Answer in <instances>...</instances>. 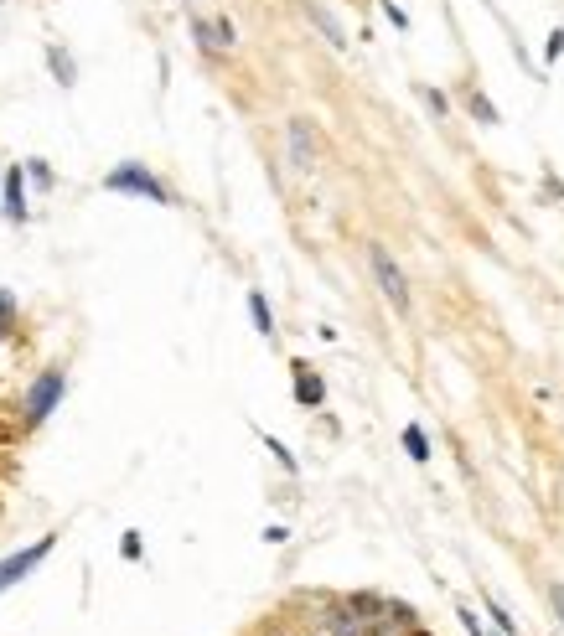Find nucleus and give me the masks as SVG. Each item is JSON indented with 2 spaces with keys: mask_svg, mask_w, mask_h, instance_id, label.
Listing matches in <instances>:
<instances>
[{
  "mask_svg": "<svg viewBox=\"0 0 564 636\" xmlns=\"http://www.w3.org/2000/svg\"><path fill=\"white\" fill-rule=\"evenodd\" d=\"M368 264H373V280H378L383 300H389L394 311H409V280H404V269L394 264V254L383 249V244H373L368 249Z\"/></svg>",
  "mask_w": 564,
  "mask_h": 636,
  "instance_id": "obj_1",
  "label": "nucleus"
},
{
  "mask_svg": "<svg viewBox=\"0 0 564 636\" xmlns=\"http://www.w3.org/2000/svg\"><path fill=\"white\" fill-rule=\"evenodd\" d=\"M104 187H109V192H130V197H151V202H171V192H166L145 166H135V161L114 166V171L104 176Z\"/></svg>",
  "mask_w": 564,
  "mask_h": 636,
  "instance_id": "obj_2",
  "label": "nucleus"
},
{
  "mask_svg": "<svg viewBox=\"0 0 564 636\" xmlns=\"http://www.w3.org/2000/svg\"><path fill=\"white\" fill-rule=\"evenodd\" d=\"M68 393V378H63V368H47L37 383H32V393H26V424H42L52 409H57V399H63Z\"/></svg>",
  "mask_w": 564,
  "mask_h": 636,
  "instance_id": "obj_3",
  "label": "nucleus"
},
{
  "mask_svg": "<svg viewBox=\"0 0 564 636\" xmlns=\"http://www.w3.org/2000/svg\"><path fill=\"white\" fill-rule=\"evenodd\" d=\"M52 543H57V538L47 533V538H37V543H32V549H21V554H11L6 564H0V590H11V585H21L26 574H32V569H37V564H42V559L52 554Z\"/></svg>",
  "mask_w": 564,
  "mask_h": 636,
  "instance_id": "obj_4",
  "label": "nucleus"
},
{
  "mask_svg": "<svg viewBox=\"0 0 564 636\" xmlns=\"http://www.w3.org/2000/svg\"><path fill=\"white\" fill-rule=\"evenodd\" d=\"M285 140H290V166H295V171H311V161H316V140H311V125H306V119H290Z\"/></svg>",
  "mask_w": 564,
  "mask_h": 636,
  "instance_id": "obj_5",
  "label": "nucleus"
},
{
  "mask_svg": "<svg viewBox=\"0 0 564 636\" xmlns=\"http://www.w3.org/2000/svg\"><path fill=\"white\" fill-rule=\"evenodd\" d=\"M301 11H306V21H311V26H316V32H321L326 42H332V47H347V32L337 26V16L326 11L321 0H301Z\"/></svg>",
  "mask_w": 564,
  "mask_h": 636,
  "instance_id": "obj_6",
  "label": "nucleus"
},
{
  "mask_svg": "<svg viewBox=\"0 0 564 636\" xmlns=\"http://www.w3.org/2000/svg\"><path fill=\"white\" fill-rule=\"evenodd\" d=\"M6 218L11 223H26V187H21V166L6 171Z\"/></svg>",
  "mask_w": 564,
  "mask_h": 636,
  "instance_id": "obj_7",
  "label": "nucleus"
},
{
  "mask_svg": "<svg viewBox=\"0 0 564 636\" xmlns=\"http://www.w3.org/2000/svg\"><path fill=\"white\" fill-rule=\"evenodd\" d=\"M47 68L57 73V83H63V88H73V83H78V63H73V57H68L63 47H57V42L47 47Z\"/></svg>",
  "mask_w": 564,
  "mask_h": 636,
  "instance_id": "obj_8",
  "label": "nucleus"
},
{
  "mask_svg": "<svg viewBox=\"0 0 564 636\" xmlns=\"http://www.w3.org/2000/svg\"><path fill=\"white\" fill-rule=\"evenodd\" d=\"M295 399H301V404H311V409L326 399V388H321V378H316L311 368H295Z\"/></svg>",
  "mask_w": 564,
  "mask_h": 636,
  "instance_id": "obj_9",
  "label": "nucleus"
},
{
  "mask_svg": "<svg viewBox=\"0 0 564 636\" xmlns=\"http://www.w3.org/2000/svg\"><path fill=\"white\" fill-rule=\"evenodd\" d=\"M249 316L259 326V337H275V316H270V300H264L259 290H249Z\"/></svg>",
  "mask_w": 564,
  "mask_h": 636,
  "instance_id": "obj_10",
  "label": "nucleus"
},
{
  "mask_svg": "<svg viewBox=\"0 0 564 636\" xmlns=\"http://www.w3.org/2000/svg\"><path fill=\"white\" fill-rule=\"evenodd\" d=\"M404 450H409L414 461H430V440H425L420 424H409V430H404Z\"/></svg>",
  "mask_w": 564,
  "mask_h": 636,
  "instance_id": "obj_11",
  "label": "nucleus"
},
{
  "mask_svg": "<svg viewBox=\"0 0 564 636\" xmlns=\"http://www.w3.org/2000/svg\"><path fill=\"white\" fill-rule=\"evenodd\" d=\"M192 37H197V42H202V52H218V32H213V26H207V21H202V16H197V21H192Z\"/></svg>",
  "mask_w": 564,
  "mask_h": 636,
  "instance_id": "obj_12",
  "label": "nucleus"
},
{
  "mask_svg": "<svg viewBox=\"0 0 564 636\" xmlns=\"http://www.w3.org/2000/svg\"><path fill=\"white\" fill-rule=\"evenodd\" d=\"M11 321H16V295H11V290H0V337L11 331Z\"/></svg>",
  "mask_w": 564,
  "mask_h": 636,
  "instance_id": "obj_13",
  "label": "nucleus"
},
{
  "mask_svg": "<svg viewBox=\"0 0 564 636\" xmlns=\"http://www.w3.org/2000/svg\"><path fill=\"white\" fill-rule=\"evenodd\" d=\"M471 114H477L482 125H497V109H492V99H487V94H471Z\"/></svg>",
  "mask_w": 564,
  "mask_h": 636,
  "instance_id": "obj_14",
  "label": "nucleus"
},
{
  "mask_svg": "<svg viewBox=\"0 0 564 636\" xmlns=\"http://www.w3.org/2000/svg\"><path fill=\"white\" fill-rule=\"evenodd\" d=\"M487 616L497 621V631H502V636H513V631H518V621H508V611H502L497 600H487Z\"/></svg>",
  "mask_w": 564,
  "mask_h": 636,
  "instance_id": "obj_15",
  "label": "nucleus"
},
{
  "mask_svg": "<svg viewBox=\"0 0 564 636\" xmlns=\"http://www.w3.org/2000/svg\"><path fill=\"white\" fill-rule=\"evenodd\" d=\"M213 32H218V47H233V42H239V32H233V21H228V16L213 21Z\"/></svg>",
  "mask_w": 564,
  "mask_h": 636,
  "instance_id": "obj_16",
  "label": "nucleus"
},
{
  "mask_svg": "<svg viewBox=\"0 0 564 636\" xmlns=\"http://www.w3.org/2000/svg\"><path fill=\"white\" fill-rule=\"evenodd\" d=\"M26 176H32L37 187H52V171H47V161H26Z\"/></svg>",
  "mask_w": 564,
  "mask_h": 636,
  "instance_id": "obj_17",
  "label": "nucleus"
},
{
  "mask_svg": "<svg viewBox=\"0 0 564 636\" xmlns=\"http://www.w3.org/2000/svg\"><path fill=\"white\" fill-rule=\"evenodd\" d=\"M383 16H389V21L399 26V32H404V26H409V16H404V6H394V0H383Z\"/></svg>",
  "mask_w": 564,
  "mask_h": 636,
  "instance_id": "obj_18",
  "label": "nucleus"
},
{
  "mask_svg": "<svg viewBox=\"0 0 564 636\" xmlns=\"http://www.w3.org/2000/svg\"><path fill=\"white\" fill-rule=\"evenodd\" d=\"M270 456H275V461H280L285 471H295V456H290V450H285L280 440H270Z\"/></svg>",
  "mask_w": 564,
  "mask_h": 636,
  "instance_id": "obj_19",
  "label": "nucleus"
},
{
  "mask_svg": "<svg viewBox=\"0 0 564 636\" xmlns=\"http://www.w3.org/2000/svg\"><path fill=\"white\" fill-rule=\"evenodd\" d=\"M120 554H125V559H140V533H125V538H120Z\"/></svg>",
  "mask_w": 564,
  "mask_h": 636,
  "instance_id": "obj_20",
  "label": "nucleus"
},
{
  "mask_svg": "<svg viewBox=\"0 0 564 636\" xmlns=\"http://www.w3.org/2000/svg\"><path fill=\"white\" fill-rule=\"evenodd\" d=\"M549 600H554V616H559V626H564V585H559V580L549 585Z\"/></svg>",
  "mask_w": 564,
  "mask_h": 636,
  "instance_id": "obj_21",
  "label": "nucleus"
},
{
  "mask_svg": "<svg viewBox=\"0 0 564 636\" xmlns=\"http://www.w3.org/2000/svg\"><path fill=\"white\" fill-rule=\"evenodd\" d=\"M559 52H564V32H554V37H549V47H544V57H549V63H554V57H559Z\"/></svg>",
  "mask_w": 564,
  "mask_h": 636,
  "instance_id": "obj_22",
  "label": "nucleus"
}]
</instances>
